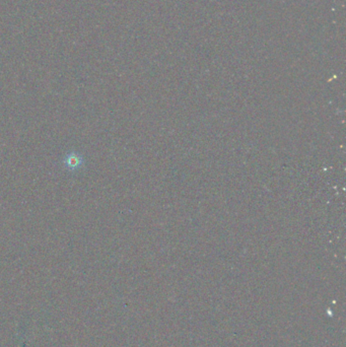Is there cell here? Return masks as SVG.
<instances>
[{"instance_id": "1", "label": "cell", "mask_w": 346, "mask_h": 347, "mask_svg": "<svg viewBox=\"0 0 346 347\" xmlns=\"http://www.w3.org/2000/svg\"><path fill=\"white\" fill-rule=\"evenodd\" d=\"M68 166L67 167H71V168H76V167H79L78 165L80 164V159L79 157H76L75 154H73L71 157L68 158V161H67Z\"/></svg>"}]
</instances>
